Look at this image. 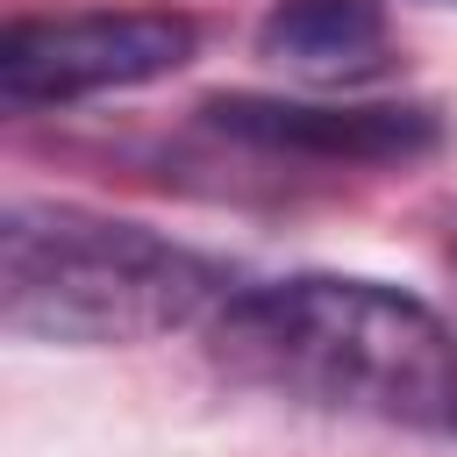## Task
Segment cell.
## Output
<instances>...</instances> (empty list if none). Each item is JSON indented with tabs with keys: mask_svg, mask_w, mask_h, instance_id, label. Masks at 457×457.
<instances>
[{
	"mask_svg": "<svg viewBox=\"0 0 457 457\" xmlns=\"http://www.w3.org/2000/svg\"><path fill=\"white\" fill-rule=\"evenodd\" d=\"M207 357L271 400L386 421V428H457V328L357 271H293L236 286L207 321Z\"/></svg>",
	"mask_w": 457,
	"mask_h": 457,
	"instance_id": "1",
	"label": "cell"
},
{
	"mask_svg": "<svg viewBox=\"0 0 457 457\" xmlns=\"http://www.w3.org/2000/svg\"><path fill=\"white\" fill-rule=\"evenodd\" d=\"M450 271H457V243H450Z\"/></svg>",
	"mask_w": 457,
	"mask_h": 457,
	"instance_id": "6",
	"label": "cell"
},
{
	"mask_svg": "<svg viewBox=\"0 0 457 457\" xmlns=\"http://www.w3.org/2000/svg\"><path fill=\"white\" fill-rule=\"evenodd\" d=\"M257 57L314 93L371 86L393 64V21L378 0H271L257 21Z\"/></svg>",
	"mask_w": 457,
	"mask_h": 457,
	"instance_id": "5",
	"label": "cell"
},
{
	"mask_svg": "<svg viewBox=\"0 0 457 457\" xmlns=\"http://www.w3.org/2000/svg\"><path fill=\"white\" fill-rule=\"evenodd\" d=\"M207 129L264 150V157H314V164H407L436 150L428 107H343V100H207Z\"/></svg>",
	"mask_w": 457,
	"mask_h": 457,
	"instance_id": "4",
	"label": "cell"
},
{
	"mask_svg": "<svg viewBox=\"0 0 457 457\" xmlns=\"http://www.w3.org/2000/svg\"><path fill=\"white\" fill-rule=\"evenodd\" d=\"M450 7H457V0H450Z\"/></svg>",
	"mask_w": 457,
	"mask_h": 457,
	"instance_id": "7",
	"label": "cell"
},
{
	"mask_svg": "<svg viewBox=\"0 0 457 457\" xmlns=\"http://www.w3.org/2000/svg\"><path fill=\"white\" fill-rule=\"evenodd\" d=\"M200 21L179 7H71L21 14L0 36V100L14 114L79 107L100 93H136L193 64Z\"/></svg>",
	"mask_w": 457,
	"mask_h": 457,
	"instance_id": "3",
	"label": "cell"
},
{
	"mask_svg": "<svg viewBox=\"0 0 457 457\" xmlns=\"http://www.w3.org/2000/svg\"><path fill=\"white\" fill-rule=\"evenodd\" d=\"M236 271L150 221L14 200L0 214V321L29 343L129 350L207 328L236 300Z\"/></svg>",
	"mask_w": 457,
	"mask_h": 457,
	"instance_id": "2",
	"label": "cell"
}]
</instances>
